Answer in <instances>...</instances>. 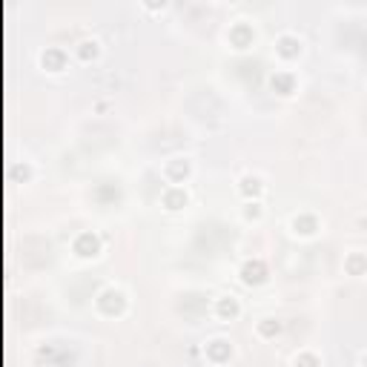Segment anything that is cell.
Here are the masks:
<instances>
[{"label":"cell","mask_w":367,"mask_h":367,"mask_svg":"<svg viewBox=\"0 0 367 367\" xmlns=\"http://www.w3.org/2000/svg\"><path fill=\"white\" fill-rule=\"evenodd\" d=\"M127 304H130V298L120 287H104L95 296V310L101 316H106V319H120L127 313Z\"/></svg>","instance_id":"6da1fadb"},{"label":"cell","mask_w":367,"mask_h":367,"mask_svg":"<svg viewBox=\"0 0 367 367\" xmlns=\"http://www.w3.org/2000/svg\"><path fill=\"white\" fill-rule=\"evenodd\" d=\"M101 250H104V241H101L98 233H89V230H86V233H78V235L72 238V253H75L78 258H83V261L98 258Z\"/></svg>","instance_id":"7a4b0ae2"},{"label":"cell","mask_w":367,"mask_h":367,"mask_svg":"<svg viewBox=\"0 0 367 367\" xmlns=\"http://www.w3.org/2000/svg\"><path fill=\"white\" fill-rule=\"evenodd\" d=\"M161 172L167 178V187H184V184L193 178V161L190 158H169Z\"/></svg>","instance_id":"3957f363"},{"label":"cell","mask_w":367,"mask_h":367,"mask_svg":"<svg viewBox=\"0 0 367 367\" xmlns=\"http://www.w3.org/2000/svg\"><path fill=\"white\" fill-rule=\"evenodd\" d=\"M38 64H41L43 72L60 75V72H67V67H69V52L60 49V46H46V49L38 55Z\"/></svg>","instance_id":"277c9868"},{"label":"cell","mask_w":367,"mask_h":367,"mask_svg":"<svg viewBox=\"0 0 367 367\" xmlns=\"http://www.w3.org/2000/svg\"><path fill=\"white\" fill-rule=\"evenodd\" d=\"M204 356H207V361H209V364L221 367V364H227V361L233 359V342H230V339H224V335H216V339H207V345H204Z\"/></svg>","instance_id":"5b68a950"},{"label":"cell","mask_w":367,"mask_h":367,"mask_svg":"<svg viewBox=\"0 0 367 367\" xmlns=\"http://www.w3.org/2000/svg\"><path fill=\"white\" fill-rule=\"evenodd\" d=\"M301 52H304V41H301L298 35L284 32V35L275 38V55H279L284 64H293V60H298Z\"/></svg>","instance_id":"8992f818"},{"label":"cell","mask_w":367,"mask_h":367,"mask_svg":"<svg viewBox=\"0 0 367 367\" xmlns=\"http://www.w3.org/2000/svg\"><path fill=\"white\" fill-rule=\"evenodd\" d=\"M241 284H247V287H261L267 279H270V272H267V264L261 258H250V261H244L241 270Z\"/></svg>","instance_id":"52a82bcc"},{"label":"cell","mask_w":367,"mask_h":367,"mask_svg":"<svg viewBox=\"0 0 367 367\" xmlns=\"http://www.w3.org/2000/svg\"><path fill=\"white\" fill-rule=\"evenodd\" d=\"M212 313H216L219 321H235L244 313L241 298L238 296H221V298H216V304H212Z\"/></svg>","instance_id":"ba28073f"},{"label":"cell","mask_w":367,"mask_h":367,"mask_svg":"<svg viewBox=\"0 0 367 367\" xmlns=\"http://www.w3.org/2000/svg\"><path fill=\"white\" fill-rule=\"evenodd\" d=\"M290 230L298 238H313V235H319L321 221L313 216V212H298V216H293V221H290Z\"/></svg>","instance_id":"9c48e42d"},{"label":"cell","mask_w":367,"mask_h":367,"mask_svg":"<svg viewBox=\"0 0 367 367\" xmlns=\"http://www.w3.org/2000/svg\"><path fill=\"white\" fill-rule=\"evenodd\" d=\"M187 204H190L187 187H167V190L161 193V207H164L167 212H181Z\"/></svg>","instance_id":"30bf717a"},{"label":"cell","mask_w":367,"mask_h":367,"mask_svg":"<svg viewBox=\"0 0 367 367\" xmlns=\"http://www.w3.org/2000/svg\"><path fill=\"white\" fill-rule=\"evenodd\" d=\"M238 193H241L244 201H261V195H264L261 175H241L238 178Z\"/></svg>","instance_id":"8fae6325"},{"label":"cell","mask_w":367,"mask_h":367,"mask_svg":"<svg viewBox=\"0 0 367 367\" xmlns=\"http://www.w3.org/2000/svg\"><path fill=\"white\" fill-rule=\"evenodd\" d=\"M75 57L81 60V64H92V60H98V57H101V41H95V38H83V41H78V46H75Z\"/></svg>","instance_id":"7c38bea8"},{"label":"cell","mask_w":367,"mask_h":367,"mask_svg":"<svg viewBox=\"0 0 367 367\" xmlns=\"http://www.w3.org/2000/svg\"><path fill=\"white\" fill-rule=\"evenodd\" d=\"M270 86H272V92H279V95H293L296 92V75L282 69V72H275L270 78Z\"/></svg>","instance_id":"4fadbf2b"},{"label":"cell","mask_w":367,"mask_h":367,"mask_svg":"<svg viewBox=\"0 0 367 367\" xmlns=\"http://www.w3.org/2000/svg\"><path fill=\"white\" fill-rule=\"evenodd\" d=\"M345 270H347V275H353V279H361V275H367V253L353 250V253L345 258Z\"/></svg>","instance_id":"5bb4252c"},{"label":"cell","mask_w":367,"mask_h":367,"mask_svg":"<svg viewBox=\"0 0 367 367\" xmlns=\"http://www.w3.org/2000/svg\"><path fill=\"white\" fill-rule=\"evenodd\" d=\"M253 38H256V32L250 26H235V29H230V41H233V46L235 49H247L250 43H253Z\"/></svg>","instance_id":"9a60e30c"},{"label":"cell","mask_w":367,"mask_h":367,"mask_svg":"<svg viewBox=\"0 0 367 367\" xmlns=\"http://www.w3.org/2000/svg\"><path fill=\"white\" fill-rule=\"evenodd\" d=\"M12 172H15V178H18L20 184H32V181H35V175H38V169H35V161H29V158H20V161H15Z\"/></svg>","instance_id":"2e32d148"},{"label":"cell","mask_w":367,"mask_h":367,"mask_svg":"<svg viewBox=\"0 0 367 367\" xmlns=\"http://www.w3.org/2000/svg\"><path fill=\"white\" fill-rule=\"evenodd\" d=\"M256 333L261 335V339H275V335L282 333V321L279 319H261L256 324Z\"/></svg>","instance_id":"e0dca14e"},{"label":"cell","mask_w":367,"mask_h":367,"mask_svg":"<svg viewBox=\"0 0 367 367\" xmlns=\"http://www.w3.org/2000/svg\"><path fill=\"white\" fill-rule=\"evenodd\" d=\"M241 219H244V221H261V219H264V207H261V201H244V207H241Z\"/></svg>","instance_id":"ac0fdd59"},{"label":"cell","mask_w":367,"mask_h":367,"mask_svg":"<svg viewBox=\"0 0 367 367\" xmlns=\"http://www.w3.org/2000/svg\"><path fill=\"white\" fill-rule=\"evenodd\" d=\"M293 367H321V359L313 350H298L293 356Z\"/></svg>","instance_id":"d6986e66"},{"label":"cell","mask_w":367,"mask_h":367,"mask_svg":"<svg viewBox=\"0 0 367 367\" xmlns=\"http://www.w3.org/2000/svg\"><path fill=\"white\" fill-rule=\"evenodd\" d=\"M359 367H367V350L361 353V359H359Z\"/></svg>","instance_id":"ffe728a7"}]
</instances>
